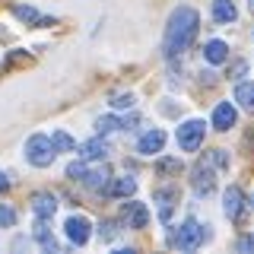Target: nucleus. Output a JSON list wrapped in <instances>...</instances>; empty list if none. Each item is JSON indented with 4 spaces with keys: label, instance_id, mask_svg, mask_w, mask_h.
Here are the masks:
<instances>
[{
    "label": "nucleus",
    "instance_id": "b1692460",
    "mask_svg": "<svg viewBox=\"0 0 254 254\" xmlns=\"http://www.w3.org/2000/svg\"><path fill=\"white\" fill-rule=\"evenodd\" d=\"M13 222H16V210H13V206H3V203H0V229H10Z\"/></svg>",
    "mask_w": 254,
    "mask_h": 254
},
{
    "label": "nucleus",
    "instance_id": "cd10ccee",
    "mask_svg": "<svg viewBox=\"0 0 254 254\" xmlns=\"http://www.w3.org/2000/svg\"><path fill=\"white\" fill-rule=\"evenodd\" d=\"M238 251H254V235H242V238H238Z\"/></svg>",
    "mask_w": 254,
    "mask_h": 254
},
{
    "label": "nucleus",
    "instance_id": "412c9836",
    "mask_svg": "<svg viewBox=\"0 0 254 254\" xmlns=\"http://www.w3.org/2000/svg\"><path fill=\"white\" fill-rule=\"evenodd\" d=\"M16 16H19L22 22H45V26H48V22H51V19H42L35 6H16Z\"/></svg>",
    "mask_w": 254,
    "mask_h": 254
},
{
    "label": "nucleus",
    "instance_id": "0eeeda50",
    "mask_svg": "<svg viewBox=\"0 0 254 254\" xmlns=\"http://www.w3.org/2000/svg\"><path fill=\"white\" fill-rule=\"evenodd\" d=\"M222 210H226L229 219H242L245 216V194L238 185H229L226 194H222Z\"/></svg>",
    "mask_w": 254,
    "mask_h": 254
},
{
    "label": "nucleus",
    "instance_id": "bb28decb",
    "mask_svg": "<svg viewBox=\"0 0 254 254\" xmlns=\"http://www.w3.org/2000/svg\"><path fill=\"white\" fill-rule=\"evenodd\" d=\"M213 162H216L219 169H229V156H226V149H213Z\"/></svg>",
    "mask_w": 254,
    "mask_h": 254
},
{
    "label": "nucleus",
    "instance_id": "a878e982",
    "mask_svg": "<svg viewBox=\"0 0 254 254\" xmlns=\"http://www.w3.org/2000/svg\"><path fill=\"white\" fill-rule=\"evenodd\" d=\"M111 105H115V108H130L133 105V95L130 92H127V95H115V99H111Z\"/></svg>",
    "mask_w": 254,
    "mask_h": 254
},
{
    "label": "nucleus",
    "instance_id": "f3484780",
    "mask_svg": "<svg viewBox=\"0 0 254 254\" xmlns=\"http://www.w3.org/2000/svg\"><path fill=\"white\" fill-rule=\"evenodd\" d=\"M203 58L210 64H226L229 61V45L219 42V38H213V42H206V48H203Z\"/></svg>",
    "mask_w": 254,
    "mask_h": 254
},
{
    "label": "nucleus",
    "instance_id": "423d86ee",
    "mask_svg": "<svg viewBox=\"0 0 254 254\" xmlns=\"http://www.w3.org/2000/svg\"><path fill=\"white\" fill-rule=\"evenodd\" d=\"M190 188H194L197 197H210L213 188H216V178H213L210 162H197L194 165V178H190Z\"/></svg>",
    "mask_w": 254,
    "mask_h": 254
},
{
    "label": "nucleus",
    "instance_id": "aec40b11",
    "mask_svg": "<svg viewBox=\"0 0 254 254\" xmlns=\"http://www.w3.org/2000/svg\"><path fill=\"white\" fill-rule=\"evenodd\" d=\"M51 143H54V149H58V153H70V149H76L73 137H70V133H64V130H54L51 133Z\"/></svg>",
    "mask_w": 254,
    "mask_h": 254
},
{
    "label": "nucleus",
    "instance_id": "c756f323",
    "mask_svg": "<svg viewBox=\"0 0 254 254\" xmlns=\"http://www.w3.org/2000/svg\"><path fill=\"white\" fill-rule=\"evenodd\" d=\"M251 203H254V194H251Z\"/></svg>",
    "mask_w": 254,
    "mask_h": 254
},
{
    "label": "nucleus",
    "instance_id": "9d476101",
    "mask_svg": "<svg viewBox=\"0 0 254 254\" xmlns=\"http://www.w3.org/2000/svg\"><path fill=\"white\" fill-rule=\"evenodd\" d=\"M162 146H165V130H146L143 137L137 140V153L143 156H156V153H162Z\"/></svg>",
    "mask_w": 254,
    "mask_h": 254
},
{
    "label": "nucleus",
    "instance_id": "9b49d317",
    "mask_svg": "<svg viewBox=\"0 0 254 254\" xmlns=\"http://www.w3.org/2000/svg\"><path fill=\"white\" fill-rule=\"evenodd\" d=\"M235 121H238L235 105L232 102H219L216 111H213V127H216V130H229V127H235Z\"/></svg>",
    "mask_w": 254,
    "mask_h": 254
},
{
    "label": "nucleus",
    "instance_id": "f257e3e1",
    "mask_svg": "<svg viewBox=\"0 0 254 254\" xmlns=\"http://www.w3.org/2000/svg\"><path fill=\"white\" fill-rule=\"evenodd\" d=\"M197 29H200V16H197L194 6H178L172 16H169V26H165V42H162V51L165 58H178L185 54L197 38Z\"/></svg>",
    "mask_w": 254,
    "mask_h": 254
},
{
    "label": "nucleus",
    "instance_id": "ddd939ff",
    "mask_svg": "<svg viewBox=\"0 0 254 254\" xmlns=\"http://www.w3.org/2000/svg\"><path fill=\"white\" fill-rule=\"evenodd\" d=\"M156 200H159V219L169 222L172 206H175V200H178V188H156Z\"/></svg>",
    "mask_w": 254,
    "mask_h": 254
},
{
    "label": "nucleus",
    "instance_id": "4be33fe9",
    "mask_svg": "<svg viewBox=\"0 0 254 254\" xmlns=\"http://www.w3.org/2000/svg\"><path fill=\"white\" fill-rule=\"evenodd\" d=\"M118 127H121V121H118V118H111V115H105V118H99V121H95V130H99V133H111V130H118Z\"/></svg>",
    "mask_w": 254,
    "mask_h": 254
},
{
    "label": "nucleus",
    "instance_id": "39448f33",
    "mask_svg": "<svg viewBox=\"0 0 254 254\" xmlns=\"http://www.w3.org/2000/svg\"><path fill=\"white\" fill-rule=\"evenodd\" d=\"M203 133H206V124L203 121H185L178 127V146L185 149V153H197V149L203 146Z\"/></svg>",
    "mask_w": 254,
    "mask_h": 254
},
{
    "label": "nucleus",
    "instance_id": "5701e85b",
    "mask_svg": "<svg viewBox=\"0 0 254 254\" xmlns=\"http://www.w3.org/2000/svg\"><path fill=\"white\" fill-rule=\"evenodd\" d=\"M156 172H159V175H169V172H181V162H178V159H159Z\"/></svg>",
    "mask_w": 254,
    "mask_h": 254
},
{
    "label": "nucleus",
    "instance_id": "6e6552de",
    "mask_svg": "<svg viewBox=\"0 0 254 254\" xmlns=\"http://www.w3.org/2000/svg\"><path fill=\"white\" fill-rule=\"evenodd\" d=\"M64 229H67V238L73 245H79V248H83V245L89 242V235H92V226H89L86 216H70L67 222H64Z\"/></svg>",
    "mask_w": 254,
    "mask_h": 254
},
{
    "label": "nucleus",
    "instance_id": "6ab92c4d",
    "mask_svg": "<svg viewBox=\"0 0 254 254\" xmlns=\"http://www.w3.org/2000/svg\"><path fill=\"white\" fill-rule=\"evenodd\" d=\"M35 238H38V245H42V248L45 251H58V238H54L51 232H48V226H45V219L42 222H38V226H35Z\"/></svg>",
    "mask_w": 254,
    "mask_h": 254
},
{
    "label": "nucleus",
    "instance_id": "7c9ffc66",
    "mask_svg": "<svg viewBox=\"0 0 254 254\" xmlns=\"http://www.w3.org/2000/svg\"><path fill=\"white\" fill-rule=\"evenodd\" d=\"M251 3H254V0H251Z\"/></svg>",
    "mask_w": 254,
    "mask_h": 254
},
{
    "label": "nucleus",
    "instance_id": "c85d7f7f",
    "mask_svg": "<svg viewBox=\"0 0 254 254\" xmlns=\"http://www.w3.org/2000/svg\"><path fill=\"white\" fill-rule=\"evenodd\" d=\"M3 190H10V178H6V175L0 172V194H3Z\"/></svg>",
    "mask_w": 254,
    "mask_h": 254
},
{
    "label": "nucleus",
    "instance_id": "1a4fd4ad",
    "mask_svg": "<svg viewBox=\"0 0 254 254\" xmlns=\"http://www.w3.org/2000/svg\"><path fill=\"white\" fill-rule=\"evenodd\" d=\"M121 216H124V222H127V229H146V222H149V210H146V203L130 200V203H124Z\"/></svg>",
    "mask_w": 254,
    "mask_h": 254
},
{
    "label": "nucleus",
    "instance_id": "f03ea898",
    "mask_svg": "<svg viewBox=\"0 0 254 254\" xmlns=\"http://www.w3.org/2000/svg\"><path fill=\"white\" fill-rule=\"evenodd\" d=\"M206 238H210L206 226H200L197 219H185L178 226V232L172 235V245H175V248H181V251H197Z\"/></svg>",
    "mask_w": 254,
    "mask_h": 254
},
{
    "label": "nucleus",
    "instance_id": "7ed1b4c3",
    "mask_svg": "<svg viewBox=\"0 0 254 254\" xmlns=\"http://www.w3.org/2000/svg\"><path fill=\"white\" fill-rule=\"evenodd\" d=\"M67 175H70L73 181H83L89 190H105L108 178H111L105 165H99V169H89V165H86V159H83V162H70V165H67Z\"/></svg>",
    "mask_w": 254,
    "mask_h": 254
},
{
    "label": "nucleus",
    "instance_id": "a211bd4d",
    "mask_svg": "<svg viewBox=\"0 0 254 254\" xmlns=\"http://www.w3.org/2000/svg\"><path fill=\"white\" fill-rule=\"evenodd\" d=\"M235 102L245 111H254V83H238L235 86Z\"/></svg>",
    "mask_w": 254,
    "mask_h": 254
},
{
    "label": "nucleus",
    "instance_id": "dca6fc26",
    "mask_svg": "<svg viewBox=\"0 0 254 254\" xmlns=\"http://www.w3.org/2000/svg\"><path fill=\"white\" fill-rule=\"evenodd\" d=\"M133 190H137V181L133 178H115V181L105 185L108 197H133Z\"/></svg>",
    "mask_w": 254,
    "mask_h": 254
},
{
    "label": "nucleus",
    "instance_id": "393cba45",
    "mask_svg": "<svg viewBox=\"0 0 254 254\" xmlns=\"http://www.w3.org/2000/svg\"><path fill=\"white\" fill-rule=\"evenodd\" d=\"M99 235L105 238V242H111V238L118 235V226H115V222H108V219H105V222H102V226H99Z\"/></svg>",
    "mask_w": 254,
    "mask_h": 254
},
{
    "label": "nucleus",
    "instance_id": "4468645a",
    "mask_svg": "<svg viewBox=\"0 0 254 254\" xmlns=\"http://www.w3.org/2000/svg\"><path fill=\"white\" fill-rule=\"evenodd\" d=\"M79 156H83L86 162H99V159H105L108 156V143L102 140V133L95 140H86L83 146H79Z\"/></svg>",
    "mask_w": 254,
    "mask_h": 254
},
{
    "label": "nucleus",
    "instance_id": "f8f14e48",
    "mask_svg": "<svg viewBox=\"0 0 254 254\" xmlns=\"http://www.w3.org/2000/svg\"><path fill=\"white\" fill-rule=\"evenodd\" d=\"M32 210L38 219H51L58 213V197L54 194H32Z\"/></svg>",
    "mask_w": 254,
    "mask_h": 254
},
{
    "label": "nucleus",
    "instance_id": "20e7f679",
    "mask_svg": "<svg viewBox=\"0 0 254 254\" xmlns=\"http://www.w3.org/2000/svg\"><path fill=\"white\" fill-rule=\"evenodd\" d=\"M26 156H29V162L35 165V169H48V165L54 162V156H58V149H54L51 137H45V133H32L29 143H26Z\"/></svg>",
    "mask_w": 254,
    "mask_h": 254
},
{
    "label": "nucleus",
    "instance_id": "2eb2a0df",
    "mask_svg": "<svg viewBox=\"0 0 254 254\" xmlns=\"http://www.w3.org/2000/svg\"><path fill=\"white\" fill-rule=\"evenodd\" d=\"M213 19L219 26H229V22L238 19V10H235V0H213Z\"/></svg>",
    "mask_w": 254,
    "mask_h": 254
}]
</instances>
